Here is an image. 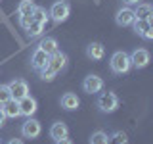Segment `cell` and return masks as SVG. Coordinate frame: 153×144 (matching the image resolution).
<instances>
[{
  "label": "cell",
  "instance_id": "cell-10",
  "mask_svg": "<svg viewBox=\"0 0 153 144\" xmlns=\"http://www.w3.org/2000/svg\"><path fill=\"white\" fill-rule=\"evenodd\" d=\"M132 21H134V10L130 6H124L115 14V23L119 27H130Z\"/></svg>",
  "mask_w": 153,
  "mask_h": 144
},
{
  "label": "cell",
  "instance_id": "cell-15",
  "mask_svg": "<svg viewBox=\"0 0 153 144\" xmlns=\"http://www.w3.org/2000/svg\"><path fill=\"white\" fill-rule=\"evenodd\" d=\"M151 16H153L151 4H147V2L136 4V10H134V17H136V19H149V21H151Z\"/></svg>",
  "mask_w": 153,
  "mask_h": 144
},
{
  "label": "cell",
  "instance_id": "cell-7",
  "mask_svg": "<svg viewBox=\"0 0 153 144\" xmlns=\"http://www.w3.org/2000/svg\"><path fill=\"white\" fill-rule=\"evenodd\" d=\"M128 56H130L132 67H136V69H143V67H147L149 62H151V56H149V52H147L146 48H136V50H134L132 54H128Z\"/></svg>",
  "mask_w": 153,
  "mask_h": 144
},
{
  "label": "cell",
  "instance_id": "cell-18",
  "mask_svg": "<svg viewBox=\"0 0 153 144\" xmlns=\"http://www.w3.org/2000/svg\"><path fill=\"white\" fill-rule=\"evenodd\" d=\"M35 0H21L17 4V16H33V10H35Z\"/></svg>",
  "mask_w": 153,
  "mask_h": 144
},
{
  "label": "cell",
  "instance_id": "cell-17",
  "mask_svg": "<svg viewBox=\"0 0 153 144\" xmlns=\"http://www.w3.org/2000/svg\"><path fill=\"white\" fill-rule=\"evenodd\" d=\"M38 48H40V50H44L48 56H52L54 52L59 50V48H57V40H56L54 37H46V38H42L40 44H38Z\"/></svg>",
  "mask_w": 153,
  "mask_h": 144
},
{
  "label": "cell",
  "instance_id": "cell-25",
  "mask_svg": "<svg viewBox=\"0 0 153 144\" xmlns=\"http://www.w3.org/2000/svg\"><path fill=\"white\" fill-rule=\"evenodd\" d=\"M10 98H12V94H10L8 85H0V106H2L4 102H8Z\"/></svg>",
  "mask_w": 153,
  "mask_h": 144
},
{
  "label": "cell",
  "instance_id": "cell-2",
  "mask_svg": "<svg viewBox=\"0 0 153 144\" xmlns=\"http://www.w3.org/2000/svg\"><path fill=\"white\" fill-rule=\"evenodd\" d=\"M119 104H121V102H119V96L115 92H111V90H107V92H100L98 100H96V108H98L102 113L117 112Z\"/></svg>",
  "mask_w": 153,
  "mask_h": 144
},
{
  "label": "cell",
  "instance_id": "cell-24",
  "mask_svg": "<svg viewBox=\"0 0 153 144\" xmlns=\"http://www.w3.org/2000/svg\"><path fill=\"white\" fill-rule=\"evenodd\" d=\"M38 73H40V79H42V81H46V83H52V81L56 79V75H57V73H54V71H52L48 65H46V67H42Z\"/></svg>",
  "mask_w": 153,
  "mask_h": 144
},
{
  "label": "cell",
  "instance_id": "cell-29",
  "mask_svg": "<svg viewBox=\"0 0 153 144\" xmlns=\"http://www.w3.org/2000/svg\"><path fill=\"white\" fill-rule=\"evenodd\" d=\"M6 115H4V112H2V108H0V129H2L4 127V123H6Z\"/></svg>",
  "mask_w": 153,
  "mask_h": 144
},
{
  "label": "cell",
  "instance_id": "cell-28",
  "mask_svg": "<svg viewBox=\"0 0 153 144\" xmlns=\"http://www.w3.org/2000/svg\"><path fill=\"white\" fill-rule=\"evenodd\" d=\"M56 144H73V140H71L69 136H65V138H59V140H56Z\"/></svg>",
  "mask_w": 153,
  "mask_h": 144
},
{
  "label": "cell",
  "instance_id": "cell-22",
  "mask_svg": "<svg viewBox=\"0 0 153 144\" xmlns=\"http://www.w3.org/2000/svg\"><path fill=\"white\" fill-rule=\"evenodd\" d=\"M42 31H44V23L33 21V23H31V27L27 29V35L31 37V38H35V37H40V35H42Z\"/></svg>",
  "mask_w": 153,
  "mask_h": 144
},
{
  "label": "cell",
  "instance_id": "cell-14",
  "mask_svg": "<svg viewBox=\"0 0 153 144\" xmlns=\"http://www.w3.org/2000/svg\"><path fill=\"white\" fill-rule=\"evenodd\" d=\"M65 136H69V127H67L63 121L52 123V127H50V138L59 140V138H65Z\"/></svg>",
  "mask_w": 153,
  "mask_h": 144
},
{
  "label": "cell",
  "instance_id": "cell-30",
  "mask_svg": "<svg viewBox=\"0 0 153 144\" xmlns=\"http://www.w3.org/2000/svg\"><path fill=\"white\" fill-rule=\"evenodd\" d=\"M124 4H126V6H134V4H140L142 0H123Z\"/></svg>",
  "mask_w": 153,
  "mask_h": 144
},
{
  "label": "cell",
  "instance_id": "cell-23",
  "mask_svg": "<svg viewBox=\"0 0 153 144\" xmlns=\"http://www.w3.org/2000/svg\"><path fill=\"white\" fill-rule=\"evenodd\" d=\"M109 144H128V136H126V133H123V131H115L111 136H109Z\"/></svg>",
  "mask_w": 153,
  "mask_h": 144
},
{
  "label": "cell",
  "instance_id": "cell-31",
  "mask_svg": "<svg viewBox=\"0 0 153 144\" xmlns=\"http://www.w3.org/2000/svg\"><path fill=\"white\" fill-rule=\"evenodd\" d=\"M6 144H23V140H21V138H10Z\"/></svg>",
  "mask_w": 153,
  "mask_h": 144
},
{
  "label": "cell",
  "instance_id": "cell-11",
  "mask_svg": "<svg viewBox=\"0 0 153 144\" xmlns=\"http://www.w3.org/2000/svg\"><path fill=\"white\" fill-rule=\"evenodd\" d=\"M48 58H50V56H48L44 50H40V48L36 46L35 52L31 54V62H29V64H31V67H33L35 71H40L42 67L48 65Z\"/></svg>",
  "mask_w": 153,
  "mask_h": 144
},
{
  "label": "cell",
  "instance_id": "cell-12",
  "mask_svg": "<svg viewBox=\"0 0 153 144\" xmlns=\"http://www.w3.org/2000/svg\"><path fill=\"white\" fill-rule=\"evenodd\" d=\"M86 56H88L90 60H94V62L103 60V56H105L103 44H102V42H90V44L86 46Z\"/></svg>",
  "mask_w": 153,
  "mask_h": 144
},
{
  "label": "cell",
  "instance_id": "cell-13",
  "mask_svg": "<svg viewBox=\"0 0 153 144\" xmlns=\"http://www.w3.org/2000/svg\"><path fill=\"white\" fill-rule=\"evenodd\" d=\"M59 104H61L63 110H67V112H73V110H76L80 106V100H79V96H76L75 92H65L63 96H61Z\"/></svg>",
  "mask_w": 153,
  "mask_h": 144
},
{
  "label": "cell",
  "instance_id": "cell-5",
  "mask_svg": "<svg viewBox=\"0 0 153 144\" xmlns=\"http://www.w3.org/2000/svg\"><path fill=\"white\" fill-rule=\"evenodd\" d=\"M17 106H19V113H21L23 117H33V115L36 113V110H38V102L33 98L31 94L19 98L17 100Z\"/></svg>",
  "mask_w": 153,
  "mask_h": 144
},
{
  "label": "cell",
  "instance_id": "cell-1",
  "mask_svg": "<svg viewBox=\"0 0 153 144\" xmlns=\"http://www.w3.org/2000/svg\"><path fill=\"white\" fill-rule=\"evenodd\" d=\"M109 67L115 75H124L132 69V64H130V56L126 54L124 50H117L115 54L111 56L109 60Z\"/></svg>",
  "mask_w": 153,
  "mask_h": 144
},
{
  "label": "cell",
  "instance_id": "cell-3",
  "mask_svg": "<svg viewBox=\"0 0 153 144\" xmlns=\"http://www.w3.org/2000/svg\"><path fill=\"white\" fill-rule=\"evenodd\" d=\"M48 16L54 23H63L67 21V17L71 16V6L67 0H57V2L52 4L50 12H48Z\"/></svg>",
  "mask_w": 153,
  "mask_h": 144
},
{
  "label": "cell",
  "instance_id": "cell-27",
  "mask_svg": "<svg viewBox=\"0 0 153 144\" xmlns=\"http://www.w3.org/2000/svg\"><path fill=\"white\" fill-rule=\"evenodd\" d=\"M142 38H146V40H151V38H153V27H149V29H147V31L142 35Z\"/></svg>",
  "mask_w": 153,
  "mask_h": 144
},
{
  "label": "cell",
  "instance_id": "cell-6",
  "mask_svg": "<svg viewBox=\"0 0 153 144\" xmlns=\"http://www.w3.org/2000/svg\"><path fill=\"white\" fill-rule=\"evenodd\" d=\"M82 90L86 94H98L103 90V79L100 75H86L82 81Z\"/></svg>",
  "mask_w": 153,
  "mask_h": 144
},
{
  "label": "cell",
  "instance_id": "cell-20",
  "mask_svg": "<svg viewBox=\"0 0 153 144\" xmlns=\"http://www.w3.org/2000/svg\"><path fill=\"white\" fill-rule=\"evenodd\" d=\"M33 19H35V21H38V23H44V25H46V21L50 19V16H48L46 8L35 6V10H33Z\"/></svg>",
  "mask_w": 153,
  "mask_h": 144
},
{
  "label": "cell",
  "instance_id": "cell-19",
  "mask_svg": "<svg viewBox=\"0 0 153 144\" xmlns=\"http://www.w3.org/2000/svg\"><path fill=\"white\" fill-rule=\"evenodd\" d=\"M132 27H134V31H136L138 35L142 37L143 33H146L147 29L151 27V21H149V19H136V17H134V21H132Z\"/></svg>",
  "mask_w": 153,
  "mask_h": 144
},
{
  "label": "cell",
  "instance_id": "cell-16",
  "mask_svg": "<svg viewBox=\"0 0 153 144\" xmlns=\"http://www.w3.org/2000/svg\"><path fill=\"white\" fill-rule=\"evenodd\" d=\"M0 108H2V112H4V115H6V117H12V119H16V117H19V106H17V100H13V98H10L8 102H4L2 106H0Z\"/></svg>",
  "mask_w": 153,
  "mask_h": 144
},
{
  "label": "cell",
  "instance_id": "cell-9",
  "mask_svg": "<svg viewBox=\"0 0 153 144\" xmlns=\"http://www.w3.org/2000/svg\"><path fill=\"white\" fill-rule=\"evenodd\" d=\"M48 67H50L54 73H59V71H63L67 67V54H63V52H54L50 58H48Z\"/></svg>",
  "mask_w": 153,
  "mask_h": 144
},
{
  "label": "cell",
  "instance_id": "cell-21",
  "mask_svg": "<svg viewBox=\"0 0 153 144\" xmlns=\"http://www.w3.org/2000/svg\"><path fill=\"white\" fill-rule=\"evenodd\" d=\"M90 144H109V134L103 131H96L90 136Z\"/></svg>",
  "mask_w": 153,
  "mask_h": 144
},
{
  "label": "cell",
  "instance_id": "cell-26",
  "mask_svg": "<svg viewBox=\"0 0 153 144\" xmlns=\"http://www.w3.org/2000/svg\"><path fill=\"white\" fill-rule=\"evenodd\" d=\"M35 21V19H33V16H19V25H21V29H27L31 27V23Z\"/></svg>",
  "mask_w": 153,
  "mask_h": 144
},
{
  "label": "cell",
  "instance_id": "cell-4",
  "mask_svg": "<svg viewBox=\"0 0 153 144\" xmlns=\"http://www.w3.org/2000/svg\"><path fill=\"white\" fill-rule=\"evenodd\" d=\"M42 133V125L40 121H36L35 117H27L25 123L21 125V136L23 138H29V140H33V138H38Z\"/></svg>",
  "mask_w": 153,
  "mask_h": 144
},
{
  "label": "cell",
  "instance_id": "cell-8",
  "mask_svg": "<svg viewBox=\"0 0 153 144\" xmlns=\"http://www.w3.org/2000/svg\"><path fill=\"white\" fill-rule=\"evenodd\" d=\"M8 88H10V94H12L13 100H19L23 96L29 94V83L25 79H13L8 83Z\"/></svg>",
  "mask_w": 153,
  "mask_h": 144
}]
</instances>
